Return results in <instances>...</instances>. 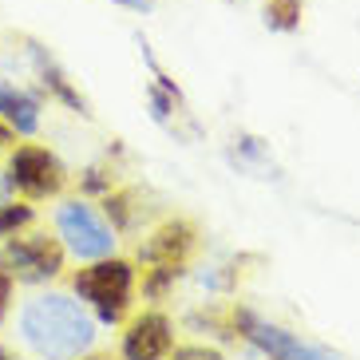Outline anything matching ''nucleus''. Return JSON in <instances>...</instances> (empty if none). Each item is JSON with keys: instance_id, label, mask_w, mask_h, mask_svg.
<instances>
[{"instance_id": "nucleus-3", "label": "nucleus", "mask_w": 360, "mask_h": 360, "mask_svg": "<svg viewBox=\"0 0 360 360\" xmlns=\"http://www.w3.org/2000/svg\"><path fill=\"white\" fill-rule=\"evenodd\" d=\"M56 230L64 238V250L79 262H96L115 250V226H107L87 202H64L56 214Z\"/></svg>"}, {"instance_id": "nucleus-2", "label": "nucleus", "mask_w": 360, "mask_h": 360, "mask_svg": "<svg viewBox=\"0 0 360 360\" xmlns=\"http://www.w3.org/2000/svg\"><path fill=\"white\" fill-rule=\"evenodd\" d=\"M72 289L84 301H91L99 313L103 325H119V321L127 317L131 309V293H135V265L123 262V257H96V262L79 269L72 277Z\"/></svg>"}, {"instance_id": "nucleus-18", "label": "nucleus", "mask_w": 360, "mask_h": 360, "mask_svg": "<svg viewBox=\"0 0 360 360\" xmlns=\"http://www.w3.org/2000/svg\"><path fill=\"white\" fill-rule=\"evenodd\" d=\"M0 360H16V356H8V352H4V349H0Z\"/></svg>"}, {"instance_id": "nucleus-16", "label": "nucleus", "mask_w": 360, "mask_h": 360, "mask_svg": "<svg viewBox=\"0 0 360 360\" xmlns=\"http://www.w3.org/2000/svg\"><path fill=\"white\" fill-rule=\"evenodd\" d=\"M8 143H12V127L0 119V147H8Z\"/></svg>"}, {"instance_id": "nucleus-11", "label": "nucleus", "mask_w": 360, "mask_h": 360, "mask_svg": "<svg viewBox=\"0 0 360 360\" xmlns=\"http://www.w3.org/2000/svg\"><path fill=\"white\" fill-rule=\"evenodd\" d=\"M265 20L274 28H297L301 20V0H269L265 4Z\"/></svg>"}, {"instance_id": "nucleus-14", "label": "nucleus", "mask_w": 360, "mask_h": 360, "mask_svg": "<svg viewBox=\"0 0 360 360\" xmlns=\"http://www.w3.org/2000/svg\"><path fill=\"white\" fill-rule=\"evenodd\" d=\"M8 301H12V277H8V269L0 265V321L8 313Z\"/></svg>"}, {"instance_id": "nucleus-19", "label": "nucleus", "mask_w": 360, "mask_h": 360, "mask_svg": "<svg viewBox=\"0 0 360 360\" xmlns=\"http://www.w3.org/2000/svg\"><path fill=\"white\" fill-rule=\"evenodd\" d=\"M87 360H107V356H87Z\"/></svg>"}, {"instance_id": "nucleus-15", "label": "nucleus", "mask_w": 360, "mask_h": 360, "mask_svg": "<svg viewBox=\"0 0 360 360\" xmlns=\"http://www.w3.org/2000/svg\"><path fill=\"white\" fill-rule=\"evenodd\" d=\"M8 194H12V182H8V170H0V206L8 202Z\"/></svg>"}, {"instance_id": "nucleus-7", "label": "nucleus", "mask_w": 360, "mask_h": 360, "mask_svg": "<svg viewBox=\"0 0 360 360\" xmlns=\"http://www.w3.org/2000/svg\"><path fill=\"white\" fill-rule=\"evenodd\" d=\"M194 245H198V230H194V222H186V218H170V222H162L147 242L139 245V257H143L147 265H182L186 257H191Z\"/></svg>"}, {"instance_id": "nucleus-12", "label": "nucleus", "mask_w": 360, "mask_h": 360, "mask_svg": "<svg viewBox=\"0 0 360 360\" xmlns=\"http://www.w3.org/2000/svg\"><path fill=\"white\" fill-rule=\"evenodd\" d=\"M170 360H222V352L206 345H182V349H170Z\"/></svg>"}, {"instance_id": "nucleus-1", "label": "nucleus", "mask_w": 360, "mask_h": 360, "mask_svg": "<svg viewBox=\"0 0 360 360\" xmlns=\"http://www.w3.org/2000/svg\"><path fill=\"white\" fill-rule=\"evenodd\" d=\"M20 337L44 360H75L96 345V321L68 293H40L20 309Z\"/></svg>"}, {"instance_id": "nucleus-5", "label": "nucleus", "mask_w": 360, "mask_h": 360, "mask_svg": "<svg viewBox=\"0 0 360 360\" xmlns=\"http://www.w3.org/2000/svg\"><path fill=\"white\" fill-rule=\"evenodd\" d=\"M8 182H12V191H20L24 198H56L64 191L68 174L52 150L16 147L8 159Z\"/></svg>"}, {"instance_id": "nucleus-10", "label": "nucleus", "mask_w": 360, "mask_h": 360, "mask_svg": "<svg viewBox=\"0 0 360 360\" xmlns=\"http://www.w3.org/2000/svg\"><path fill=\"white\" fill-rule=\"evenodd\" d=\"M36 214H32V206H24V202H16V206H0V238H12V233H20L24 226L32 222Z\"/></svg>"}, {"instance_id": "nucleus-13", "label": "nucleus", "mask_w": 360, "mask_h": 360, "mask_svg": "<svg viewBox=\"0 0 360 360\" xmlns=\"http://www.w3.org/2000/svg\"><path fill=\"white\" fill-rule=\"evenodd\" d=\"M107 214H115V226L123 230V226L131 222V206H127V194H107Z\"/></svg>"}, {"instance_id": "nucleus-8", "label": "nucleus", "mask_w": 360, "mask_h": 360, "mask_svg": "<svg viewBox=\"0 0 360 360\" xmlns=\"http://www.w3.org/2000/svg\"><path fill=\"white\" fill-rule=\"evenodd\" d=\"M233 321H238V328H242V337H250L257 349H265L274 360H328V356H321V352L305 349V345L293 340L289 333H281L277 325H265V321L254 317L250 309H238Z\"/></svg>"}, {"instance_id": "nucleus-9", "label": "nucleus", "mask_w": 360, "mask_h": 360, "mask_svg": "<svg viewBox=\"0 0 360 360\" xmlns=\"http://www.w3.org/2000/svg\"><path fill=\"white\" fill-rule=\"evenodd\" d=\"M0 119L12 127V135H36L40 131V103L20 87L0 84Z\"/></svg>"}, {"instance_id": "nucleus-4", "label": "nucleus", "mask_w": 360, "mask_h": 360, "mask_svg": "<svg viewBox=\"0 0 360 360\" xmlns=\"http://www.w3.org/2000/svg\"><path fill=\"white\" fill-rule=\"evenodd\" d=\"M0 265L12 281H48L64 269V245L48 233H12L0 250Z\"/></svg>"}, {"instance_id": "nucleus-17", "label": "nucleus", "mask_w": 360, "mask_h": 360, "mask_svg": "<svg viewBox=\"0 0 360 360\" xmlns=\"http://www.w3.org/2000/svg\"><path fill=\"white\" fill-rule=\"evenodd\" d=\"M119 4H131V8H147V0H119Z\"/></svg>"}, {"instance_id": "nucleus-6", "label": "nucleus", "mask_w": 360, "mask_h": 360, "mask_svg": "<svg viewBox=\"0 0 360 360\" xmlns=\"http://www.w3.org/2000/svg\"><path fill=\"white\" fill-rule=\"evenodd\" d=\"M174 349V328L162 313H143L123 333V360H167Z\"/></svg>"}]
</instances>
